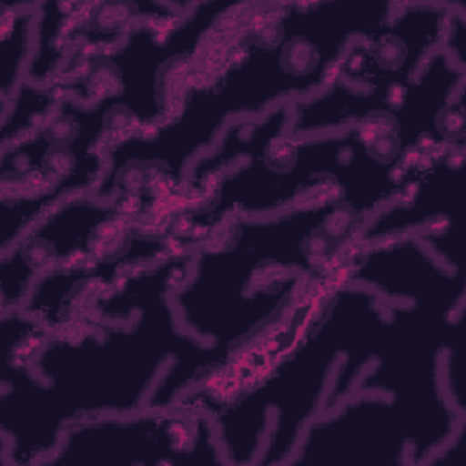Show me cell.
<instances>
[{
  "instance_id": "obj_1",
  "label": "cell",
  "mask_w": 466,
  "mask_h": 466,
  "mask_svg": "<svg viewBox=\"0 0 466 466\" xmlns=\"http://www.w3.org/2000/svg\"><path fill=\"white\" fill-rule=\"evenodd\" d=\"M346 209L339 198H326L277 218H229L228 244L193 249L187 277L171 295L173 302L204 297L208 302L178 319L182 329L224 359L231 346L273 324L306 273L319 266L311 240Z\"/></svg>"
},
{
  "instance_id": "obj_4",
  "label": "cell",
  "mask_w": 466,
  "mask_h": 466,
  "mask_svg": "<svg viewBox=\"0 0 466 466\" xmlns=\"http://www.w3.org/2000/svg\"><path fill=\"white\" fill-rule=\"evenodd\" d=\"M36 4L2 2V44H0V95L2 106L22 86L20 75L27 73L31 62V46L35 42Z\"/></svg>"
},
{
  "instance_id": "obj_2",
  "label": "cell",
  "mask_w": 466,
  "mask_h": 466,
  "mask_svg": "<svg viewBox=\"0 0 466 466\" xmlns=\"http://www.w3.org/2000/svg\"><path fill=\"white\" fill-rule=\"evenodd\" d=\"M226 464L217 428L204 408H144L69 424L44 464L158 466Z\"/></svg>"
},
{
  "instance_id": "obj_3",
  "label": "cell",
  "mask_w": 466,
  "mask_h": 466,
  "mask_svg": "<svg viewBox=\"0 0 466 466\" xmlns=\"http://www.w3.org/2000/svg\"><path fill=\"white\" fill-rule=\"evenodd\" d=\"M118 215L116 206L106 204L93 193L73 195L51 208L2 251V313L20 309L40 275L71 262L73 255L87 251V248H104L100 242H93L102 237L98 231L116 220ZM131 242L104 249L118 251Z\"/></svg>"
}]
</instances>
